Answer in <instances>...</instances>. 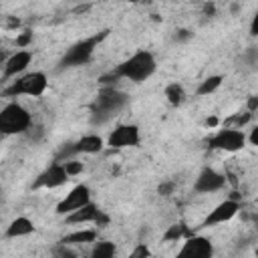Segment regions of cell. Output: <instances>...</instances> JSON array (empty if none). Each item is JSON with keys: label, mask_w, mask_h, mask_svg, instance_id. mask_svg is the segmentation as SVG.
Wrapping results in <instances>:
<instances>
[{"label": "cell", "mask_w": 258, "mask_h": 258, "mask_svg": "<svg viewBox=\"0 0 258 258\" xmlns=\"http://www.w3.org/2000/svg\"><path fill=\"white\" fill-rule=\"evenodd\" d=\"M155 71H157L155 56L149 50H135L129 58L119 62L113 73L119 79H125L131 83H145L147 79H151L155 75Z\"/></svg>", "instance_id": "obj_1"}, {"label": "cell", "mask_w": 258, "mask_h": 258, "mask_svg": "<svg viewBox=\"0 0 258 258\" xmlns=\"http://www.w3.org/2000/svg\"><path fill=\"white\" fill-rule=\"evenodd\" d=\"M127 105V95L115 87H105L91 105V121L105 123Z\"/></svg>", "instance_id": "obj_2"}, {"label": "cell", "mask_w": 258, "mask_h": 258, "mask_svg": "<svg viewBox=\"0 0 258 258\" xmlns=\"http://www.w3.org/2000/svg\"><path fill=\"white\" fill-rule=\"evenodd\" d=\"M32 129V115L26 107L10 101L0 111V133L2 135H24Z\"/></svg>", "instance_id": "obj_3"}, {"label": "cell", "mask_w": 258, "mask_h": 258, "mask_svg": "<svg viewBox=\"0 0 258 258\" xmlns=\"http://www.w3.org/2000/svg\"><path fill=\"white\" fill-rule=\"evenodd\" d=\"M48 89V77L42 71H26L18 75L8 87H4L6 97H42Z\"/></svg>", "instance_id": "obj_4"}, {"label": "cell", "mask_w": 258, "mask_h": 258, "mask_svg": "<svg viewBox=\"0 0 258 258\" xmlns=\"http://www.w3.org/2000/svg\"><path fill=\"white\" fill-rule=\"evenodd\" d=\"M107 34H109V30H101V32L89 36V38H83V40L75 42V44L62 54L58 67H60V69H73V67H83V64H87V62L93 58L95 48L99 46V42H101Z\"/></svg>", "instance_id": "obj_5"}, {"label": "cell", "mask_w": 258, "mask_h": 258, "mask_svg": "<svg viewBox=\"0 0 258 258\" xmlns=\"http://www.w3.org/2000/svg\"><path fill=\"white\" fill-rule=\"evenodd\" d=\"M246 143H248V135L242 131V127H222L208 139L210 149L226 151V153H236L244 149Z\"/></svg>", "instance_id": "obj_6"}, {"label": "cell", "mask_w": 258, "mask_h": 258, "mask_svg": "<svg viewBox=\"0 0 258 258\" xmlns=\"http://www.w3.org/2000/svg\"><path fill=\"white\" fill-rule=\"evenodd\" d=\"M139 143H141V131L135 123H119L107 135V147L111 149L137 147Z\"/></svg>", "instance_id": "obj_7"}, {"label": "cell", "mask_w": 258, "mask_h": 258, "mask_svg": "<svg viewBox=\"0 0 258 258\" xmlns=\"http://www.w3.org/2000/svg\"><path fill=\"white\" fill-rule=\"evenodd\" d=\"M107 141L97 135V133H89V135H83L81 139H77L75 143H69L67 147L60 149V155L56 157L58 161H67L71 155H77V153H83V155H95V153H101L105 149Z\"/></svg>", "instance_id": "obj_8"}, {"label": "cell", "mask_w": 258, "mask_h": 258, "mask_svg": "<svg viewBox=\"0 0 258 258\" xmlns=\"http://www.w3.org/2000/svg\"><path fill=\"white\" fill-rule=\"evenodd\" d=\"M69 179H71V173L67 171L64 161L54 159L46 169H42V171L36 175L32 187H34V189H56V187L64 185Z\"/></svg>", "instance_id": "obj_9"}, {"label": "cell", "mask_w": 258, "mask_h": 258, "mask_svg": "<svg viewBox=\"0 0 258 258\" xmlns=\"http://www.w3.org/2000/svg\"><path fill=\"white\" fill-rule=\"evenodd\" d=\"M89 202H91V189H89V185L77 183V185L71 187V191L56 204V210H54V212H56L58 216H69L71 212H75V210L87 206Z\"/></svg>", "instance_id": "obj_10"}, {"label": "cell", "mask_w": 258, "mask_h": 258, "mask_svg": "<svg viewBox=\"0 0 258 258\" xmlns=\"http://www.w3.org/2000/svg\"><path fill=\"white\" fill-rule=\"evenodd\" d=\"M64 222L71 224V226H81V224H97V226H103L109 222V218L99 210L97 204L89 202L87 206L71 212L69 216H64Z\"/></svg>", "instance_id": "obj_11"}, {"label": "cell", "mask_w": 258, "mask_h": 258, "mask_svg": "<svg viewBox=\"0 0 258 258\" xmlns=\"http://www.w3.org/2000/svg\"><path fill=\"white\" fill-rule=\"evenodd\" d=\"M238 212H240V202H236V200H230V198H228V200L220 202L218 206H214V208L208 212V216L204 218L202 226H204V228H210V226L226 224V222H230Z\"/></svg>", "instance_id": "obj_12"}, {"label": "cell", "mask_w": 258, "mask_h": 258, "mask_svg": "<svg viewBox=\"0 0 258 258\" xmlns=\"http://www.w3.org/2000/svg\"><path fill=\"white\" fill-rule=\"evenodd\" d=\"M214 254V244H212V240L210 238H206V236H189V238H185V242H183V246L179 248V252H177V256H181V258H210Z\"/></svg>", "instance_id": "obj_13"}, {"label": "cell", "mask_w": 258, "mask_h": 258, "mask_svg": "<svg viewBox=\"0 0 258 258\" xmlns=\"http://www.w3.org/2000/svg\"><path fill=\"white\" fill-rule=\"evenodd\" d=\"M224 185H226V175L220 173V171H216L214 167H204L198 173L196 181H194V189L198 194H216Z\"/></svg>", "instance_id": "obj_14"}, {"label": "cell", "mask_w": 258, "mask_h": 258, "mask_svg": "<svg viewBox=\"0 0 258 258\" xmlns=\"http://www.w3.org/2000/svg\"><path fill=\"white\" fill-rule=\"evenodd\" d=\"M30 60H32V52L26 50V48H20V50L12 52V54L4 60V73H2L4 81H8V79H16L18 75L26 73Z\"/></svg>", "instance_id": "obj_15"}, {"label": "cell", "mask_w": 258, "mask_h": 258, "mask_svg": "<svg viewBox=\"0 0 258 258\" xmlns=\"http://www.w3.org/2000/svg\"><path fill=\"white\" fill-rule=\"evenodd\" d=\"M32 232H34V222L26 216H18L8 224L4 236L6 238H22V236H28Z\"/></svg>", "instance_id": "obj_16"}, {"label": "cell", "mask_w": 258, "mask_h": 258, "mask_svg": "<svg viewBox=\"0 0 258 258\" xmlns=\"http://www.w3.org/2000/svg\"><path fill=\"white\" fill-rule=\"evenodd\" d=\"M85 242H97V230L95 228H85V230H77L69 236H64L60 240V244L69 246V244H85Z\"/></svg>", "instance_id": "obj_17"}, {"label": "cell", "mask_w": 258, "mask_h": 258, "mask_svg": "<svg viewBox=\"0 0 258 258\" xmlns=\"http://www.w3.org/2000/svg\"><path fill=\"white\" fill-rule=\"evenodd\" d=\"M163 93H165V99H167V103H169V105H173V107H179V105H183V103H185V99H187V95H185V89H183L179 83H171V85H167Z\"/></svg>", "instance_id": "obj_18"}, {"label": "cell", "mask_w": 258, "mask_h": 258, "mask_svg": "<svg viewBox=\"0 0 258 258\" xmlns=\"http://www.w3.org/2000/svg\"><path fill=\"white\" fill-rule=\"evenodd\" d=\"M222 81H224V77L222 75H210V77H206L202 83H200V87H198V95L200 97H206V95H212V93H216L220 87H222Z\"/></svg>", "instance_id": "obj_19"}, {"label": "cell", "mask_w": 258, "mask_h": 258, "mask_svg": "<svg viewBox=\"0 0 258 258\" xmlns=\"http://www.w3.org/2000/svg\"><path fill=\"white\" fill-rule=\"evenodd\" d=\"M117 250H115V244L113 242H95V248L91 252L93 258H109L113 256Z\"/></svg>", "instance_id": "obj_20"}, {"label": "cell", "mask_w": 258, "mask_h": 258, "mask_svg": "<svg viewBox=\"0 0 258 258\" xmlns=\"http://www.w3.org/2000/svg\"><path fill=\"white\" fill-rule=\"evenodd\" d=\"M183 232H185V228H183V224H173V226H169V230L165 232V240H179L181 236H183Z\"/></svg>", "instance_id": "obj_21"}, {"label": "cell", "mask_w": 258, "mask_h": 258, "mask_svg": "<svg viewBox=\"0 0 258 258\" xmlns=\"http://www.w3.org/2000/svg\"><path fill=\"white\" fill-rule=\"evenodd\" d=\"M64 165H67V171L71 173V177H75L77 173L83 171V163H81V161H69V159H67Z\"/></svg>", "instance_id": "obj_22"}, {"label": "cell", "mask_w": 258, "mask_h": 258, "mask_svg": "<svg viewBox=\"0 0 258 258\" xmlns=\"http://www.w3.org/2000/svg\"><path fill=\"white\" fill-rule=\"evenodd\" d=\"M248 143L254 145V147H258V123L250 129V133H248Z\"/></svg>", "instance_id": "obj_23"}, {"label": "cell", "mask_w": 258, "mask_h": 258, "mask_svg": "<svg viewBox=\"0 0 258 258\" xmlns=\"http://www.w3.org/2000/svg\"><path fill=\"white\" fill-rule=\"evenodd\" d=\"M139 256H149V248L147 246H137L133 252H131V258H139Z\"/></svg>", "instance_id": "obj_24"}, {"label": "cell", "mask_w": 258, "mask_h": 258, "mask_svg": "<svg viewBox=\"0 0 258 258\" xmlns=\"http://www.w3.org/2000/svg\"><path fill=\"white\" fill-rule=\"evenodd\" d=\"M250 34L258 36V10H256V14L252 16V22H250Z\"/></svg>", "instance_id": "obj_25"}, {"label": "cell", "mask_w": 258, "mask_h": 258, "mask_svg": "<svg viewBox=\"0 0 258 258\" xmlns=\"http://www.w3.org/2000/svg\"><path fill=\"white\" fill-rule=\"evenodd\" d=\"M171 187H173V183H163V185H159V194L167 196V194L171 191Z\"/></svg>", "instance_id": "obj_26"}]
</instances>
